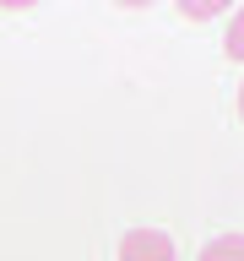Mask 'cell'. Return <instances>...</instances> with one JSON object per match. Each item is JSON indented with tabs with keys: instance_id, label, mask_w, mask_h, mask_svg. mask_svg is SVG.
Listing matches in <instances>:
<instances>
[{
	"instance_id": "6da1fadb",
	"label": "cell",
	"mask_w": 244,
	"mask_h": 261,
	"mask_svg": "<svg viewBox=\"0 0 244 261\" xmlns=\"http://www.w3.org/2000/svg\"><path fill=\"white\" fill-rule=\"evenodd\" d=\"M119 261H179V256H174V240L163 228H130L119 240Z\"/></svg>"
},
{
	"instance_id": "7a4b0ae2",
	"label": "cell",
	"mask_w": 244,
	"mask_h": 261,
	"mask_svg": "<svg viewBox=\"0 0 244 261\" xmlns=\"http://www.w3.org/2000/svg\"><path fill=\"white\" fill-rule=\"evenodd\" d=\"M195 261H244V234H217L211 245H201Z\"/></svg>"
},
{
	"instance_id": "3957f363",
	"label": "cell",
	"mask_w": 244,
	"mask_h": 261,
	"mask_svg": "<svg viewBox=\"0 0 244 261\" xmlns=\"http://www.w3.org/2000/svg\"><path fill=\"white\" fill-rule=\"evenodd\" d=\"M223 49H228V60H244V6L233 11V22H228V38H223Z\"/></svg>"
},
{
	"instance_id": "277c9868",
	"label": "cell",
	"mask_w": 244,
	"mask_h": 261,
	"mask_svg": "<svg viewBox=\"0 0 244 261\" xmlns=\"http://www.w3.org/2000/svg\"><path fill=\"white\" fill-rule=\"evenodd\" d=\"M217 11H223V6H211V0H195V6L185 0V6H179V16H195V22H206V16H217Z\"/></svg>"
},
{
	"instance_id": "5b68a950",
	"label": "cell",
	"mask_w": 244,
	"mask_h": 261,
	"mask_svg": "<svg viewBox=\"0 0 244 261\" xmlns=\"http://www.w3.org/2000/svg\"><path fill=\"white\" fill-rule=\"evenodd\" d=\"M239 120H244V87H239Z\"/></svg>"
}]
</instances>
